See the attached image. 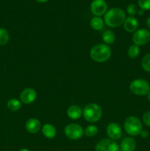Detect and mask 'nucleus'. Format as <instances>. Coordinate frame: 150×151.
I'll return each instance as SVG.
<instances>
[{"mask_svg": "<svg viewBox=\"0 0 150 151\" xmlns=\"http://www.w3.org/2000/svg\"><path fill=\"white\" fill-rule=\"evenodd\" d=\"M104 20L101 17L95 16V17L91 19L90 24H91V27L95 30H100L104 27Z\"/></svg>", "mask_w": 150, "mask_h": 151, "instance_id": "18", "label": "nucleus"}, {"mask_svg": "<svg viewBox=\"0 0 150 151\" xmlns=\"http://www.w3.org/2000/svg\"><path fill=\"white\" fill-rule=\"evenodd\" d=\"M126 19V13L122 9L113 7L104 14V22L110 27H118L123 24Z\"/></svg>", "mask_w": 150, "mask_h": 151, "instance_id": "1", "label": "nucleus"}, {"mask_svg": "<svg viewBox=\"0 0 150 151\" xmlns=\"http://www.w3.org/2000/svg\"><path fill=\"white\" fill-rule=\"evenodd\" d=\"M141 136L142 138L146 139L149 137V132L147 131H145V130H142V131L141 132Z\"/></svg>", "mask_w": 150, "mask_h": 151, "instance_id": "27", "label": "nucleus"}, {"mask_svg": "<svg viewBox=\"0 0 150 151\" xmlns=\"http://www.w3.org/2000/svg\"><path fill=\"white\" fill-rule=\"evenodd\" d=\"M37 97V93L35 89L32 88H26L21 91L20 94V100L24 104H31Z\"/></svg>", "mask_w": 150, "mask_h": 151, "instance_id": "11", "label": "nucleus"}, {"mask_svg": "<svg viewBox=\"0 0 150 151\" xmlns=\"http://www.w3.org/2000/svg\"><path fill=\"white\" fill-rule=\"evenodd\" d=\"M96 151H119L120 147L116 141L110 139L100 140L95 147Z\"/></svg>", "mask_w": 150, "mask_h": 151, "instance_id": "8", "label": "nucleus"}, {"mask_svg": "<svg viewBox=\"0 0 150 151\" xmlns=\"http://www.w3.org/2000/svg\"><path fill=\"white\" fill-rule=\"evenodd\" d=\"M137 13H138V14L139 15V16H143V15L144 14V10H142V9H140L139 10H138Z\"/></svg>", "mask_w": 150, "mask_h": 151, "instance_id": "28", "label": "nucleus"}, {"mask_svg": "<svg viewBox=\"0 0 150 151\" xmlns=\"http://www.w3.org/2000/svg\"><path fill=\"white\" fill-rule=\"evenodd\" d=\"M84 119L89 122H96L101 119L102 110L96 103H89L82 111Z\"/></svg>", "mask_w": 150, "mask_h": 151, "instance_id": "3", "label": "nucleus"}, {"mask_svg": "<svg viewBox=\"0 0 150 151\" xmlns=\"http://www.w3.org/2000/svg\"><path fill=\"white\" fill-rule=\"evenodd\" d=\"M10 39V35L7 29L0 28V46H4L7 44Z\"/></svg>", "mask_w": 150, "mask_h": 151, "instance_id": "20", "label": "nucleus"}, {"mask_svg": "<svg viewBox=\"0 0 150 151\" xmlns=\"http://www.w3.org/2000/svg\"><path fill=\"white\" fill-rule=\"evenodd\" d=\"M146 25H147V27H148L150 29V16L148 18V19H147Z\"/></svg>", "mask_w": 150, "mask_h": 151, "instance_id": "29", "label": "nucleus"}, {"mask_svg": "<svg viewBox=\"0 0 150 151\" xmlns=\"http://www.w3.org/2000/svg\"><path fill=\"white\" fill-rule=\"evenodd\" d=\"M131 92L138 96L147 95L150 91V85L148 81L144 79H136L131 82L129 85Z\"/></svg>", "mask_w": 150, "mask_h": 151, "instance_id": "5", "label": "nucleus"}, {"mask_svg": "<svg viewBox=\"0 0 150 151\" xmlns=\"http://www.w3.org/2000/svg\"><path fill=\"white\" fill-rule=\"evenodd\" d=\"M143 121L144 123L147 126L150 127V111H146L143 115Z\"/></svg>", "mask_w": 150, "mask_h": 151, "instance_id": "26", "label": "nucleus"}, {"mask_svg": "<svg viewBox=\"0 0 150 151\" xmlns=\"http://www.w3.org/2000/svg\"><path fill=\"white\" fill-rule=\"evenodd\" d=\"M140 53V48L138 46L135 45V44H132L130 47L128 48L127 50V55L130 58H135L139 55Z\"/></svg>", "mask_w": 150, "mask_h": 151, "instance_id": "21", "label": "nucleus"}, {"mask_svg": "<svg viewBox=\"0 0 150 151\" xmlns=\"http://www.w3.org/2000/svg\"><path fill=\"white\" fill-rule=\"evenodd\" d=\"M107 134L109 139L113 140L119 139L122 135V130L120 125L116 122H110L107 126Z\"/></svg>", "mask_w": 150, "mask_h": 151, "instance_id": "10", "label": "nucleus"}, {"mask_svg": "<svg viewBox=\"0 0 150 151\" xmlns=\"http://www.w3.org/2000/svg\"><path fill=\"white\" fill-rule=\"evenodd\" d=\"M98 133V128L95 125H88L86 128H85V131H84V134L86 137H95L96 135Z\"/></svg>", "mask_w": 150, "mask_h": 151, "instance_id": "22", "label": "nucleus"}, {"mask_svg": "<svg viewBox=\"0 0 150 151\" xmlns=\"http://www.w3.org/2000/svg\"><path fill=\"white\" fill-rule=\"evenodd\" d=\"M121 151H134L136 147V142L132 137L124 139L120 145Z\"/></svg>", "mask_w": 150, "mask_h": 151, "instance_id": "14", "label": "nucleus"}, {"mask_svg": "<svg viewBox=\"0 0 150 151\" xmlns=\"http://www.w3.org/2000/svg\"><path fill=\"white\" fill-rule=\"evenodd\" d=\"M138 5L144 10H150V0H138Z\"/></svg>", "mask_w": 150, "mask_h": 151, "instance_id": "24", "label": "nucleus"}, {"mask_svg": "<svg viewBox=\"0 0 150 151\" xmlns=\"http://www.w3.org/2000/svg\"><path fill=\"white\" fill-rule=\"evenodd\" d=\"M141 66L143 69L147 72H150V53L146 55L142 59Z\"/></svg>", "mask_w": 150, "mask_h": 151, "instance_id": "23", "label": "nucleus"}, {"mask_svg": "<svg viewBox=\"0 0 150 151\" xmlns=\"http://www.w3.org/2000/svg\"><path fill=\"white\" fill-rule=\"evenodd\" d=\"M90 7L93 14L100 17L107 12V4L104 0H93Z\"/></svg>", "mask_w": 150, "mask_h": 151, "instance_id": "9", "label": "nucleus"}, {"mask_svg": "<svg viewBox=\"0 0 150 151\" xmlns=\"http://www.w3.org/2000/svg\"><path fill=\"white\" fill-rule=\"evenodd\" d=\"M7 107L11 111H17L21 108V102L16 98H12L7 101Z\"/></svg>", "mask_w": 150, "mask_h": 151, "instance_id": "17", "label": "nucleus"}, {"mask_svg": "<svg viewBox=\"0 0 150 151\" xmlns=\"http://www.w3.org/2000/svg\"><path fill=\"white\" fill-rule=\"evenodd\" d=\"M36 1H38V2H40V3H44V2H46V1H48L49 0H35Z\"/></svg>", "mask_w": 150, "mask_h": 151, "instance_id": "30", "label": "nucleus"}, {"mask_svg": "<svg viewBox=\"0 0 150 151\" xmlns=\"http://www.w3.org/2000/svg\"><path fill=\"white\" fill-rule=\"evenodd\" d=\"M65 135L71 140H77L82 137L84 134L83 128L81 125L76 123H71L66 125L64 129Z\"/></svg>", "mask_w": 150, "mask_h": 151, "instance_id": "6", "label": "nucleus"}, {"mask_svg": "<svg viewBox=\"0 0 150 151\" xmlns=\"http://www.w3.org/2000/svg\"><path fill=\"white\" fill-rule=\"evenodd\" d=\"M150 41V32L146 29H139L134 32L132 35V41L137 46H143Z\"/></svg>", "mask_w": 150, "mask_h": 151, "instance_id": "7", "label": "nucleus"}, {"mask_svg": "<svg viewBox=\"0 0 150 151\" xmlns=\"http://www.w3.org/2000/svg\"><path fill=\"white\" fill-rule=\"evenodd\" d=\"M124 28L126 32L132 33L138 30V22L136 18L134 16H129L126 18L124 22Z\"/></svg>", "mask_w": 150, "mask_h": 151, "instance_id": "12", "label": "nucleus"}, {"mask_svg": "<svg viewBox=\"0 0 150 151\" xmlns=\"http://www.w3.org/2000/svg\"><path fill=\"white\" fill-rule=\"evenodd\" d=\"M126 12L130 16H134L138 12V8H137L136 4H130L126 7Z\"/></svg>", "mask_w": 150, "mask_h": 151, "instance_id": "25", "label": "nucleus"}, {"mask_svg": "<svg viewBox=\"0 0 150 151\" xmlns=\"http://www.w3.org/2000/svg\"><path fill=\"white\" fill-rule=\"evenodd\" d=\"M42 134H44V137L48 139H54L57 134V131L54 125H51L49 123H46L41 128Z\"/></svg>", "mask_w": 150, "mask_h": 151, "instance_id": "16", "label": "nucleus"}, {"mask_svg": "<svg viewBox=\"0 0 150 151\" xmlns=\"http://www.w3.org/2000/svg\"><path fill=\"white\" fill-rule=\"evenodd\" d=\"M19 151H30V150H28V149H26V148H23V149H21V150H19Z\"/></svg>", "mask_w": 150, "mask_h": 151, "instance_id": "32", "label": "nucleus"}, {"mask_svg": "<svg viewBox=\"0 0 150 151\" xmlns=\"http://www.w3.org/2000/svg\"><path fill=\"white\" fill-rule=\"evenodd\" d=\"M102 40L105 44H112L115 42L116 35L111 30H105L102 34Z\"/></svg>", "mask_w": 150, "mask_h": 151, "instance_id": "19", "label": "nucleus"}, {"mask_svg": "<svg viewBox=\"0 0 150 151\" xmlns=\"http://www.w3.org/2000/svg\"><path fill=\"white\" fill-rule=\"evenodd\" d=\"M147 100H149V102H150V91L147 94Z\"/></svg>", "mask_w": 150, "mask_h": 151, "instance_id": "31", "label": "nucleus"}, {"mask_svg": "<svg viewBox=\"0 0 150 151\" xmlns=\"http://www.w3.org/2000/svg\"><path fill=\"white\" fill-rule=\"evenodd\" d=\"M82 114V110L81 107L76 105H72L69 106L67 110V115L70 119H79Z\"/></svg>", "mask_w": 150, "mask_h": 151, "instance_id": "15", "label": "nucleus"}, {"mask_svg": "<svg viewBox=\"0 0 150 151\" xmlns=\"http://www.w3.org/2000/svg\"><path fill=\"white\" fill-rule=\"evenodd\" d=\"M90 56L96 62H105L111 56V49L105 44H96L91 48Z\"/></svg>", "mask_w": 150, "mask_h": 151, "instance_id": "2", "label": "nucleus"}, {"mask_svg": "<svg viewBox=\"0 0 150 151\" xmlns=\"http://www.w3.org/2000/svg\"><path fill=\"white\" fill-rule=\"evenodd\" d=\"M124 128L129 135L135 137L141 134L143 130V125L138 117L131 116L126 119L124 124Z\"/></svg>", "mask_w": 150, "mask_h": 151, "instance_id": "4", "label": "nucleus"}, {"mask_svg": "<svg viewBox=\"0 0 150 151\" xmlns=\"http://www.w3.org/2000/svg\"><path fill=\"white\" fill-rule=\"evenodd\" d=\"M25 128L30 134H36L41 128V122L36 118H30L26 121Z\"/></svg>", "mask_w": 150, "mask_h": 151, "instance_id": "13", "label": "nucleus"}]
</instances>
